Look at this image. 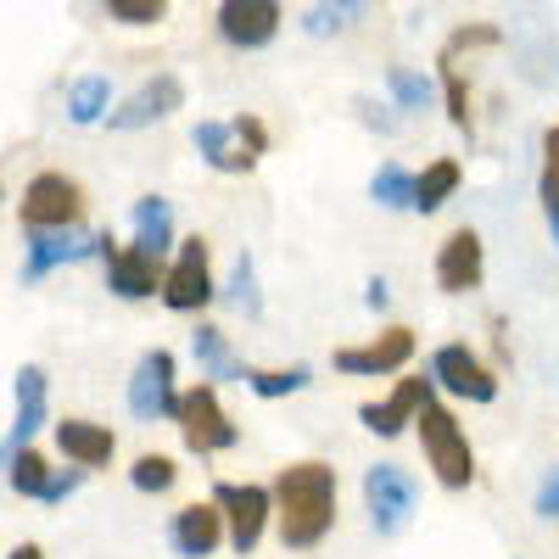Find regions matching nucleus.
I'll return each instance as SVG.
<instances>
[{
	"label": "nucleus",
	"instance_id": "1",
	"mask_svg": "<svg viewBox=\"0 0 559 559\" xmlns=\"http://www.w3.org/2000/svg\"><path fill=\"white\" fill-rule=\"evenodd\" d=\"M274 515L286 548H319L324 532L336 526V471L319 459L286 464L274 476Z\"/></svg>",
	"mask_w": 559,
	"mask_h": 559
},
{
	"label": "nucleus",
	"instance_id": "2",
	"mask_svg": "<svg viewBox=\"0 0 559 559\" xmlns=\"http://www.w3.org/2000/svg\"><path fill=\"white\" fill-rule=\"evenodd\" d=\"M414 426H419V448H426V464H431V471H437V481L442 487H471L476 481V453H471V437H464V426H459V419L431 397L426 408H419V419H414Z\"/></svg>",
	"mask_w": 559,
	"mask_h": 559
},
{
	"label": "nucleus",
	"instance_id": "3",
	"mask_svg": "<svg viewBox=\"0 0 559 559\" xmlns=\"http://www.w3.org/2000/svg\"><path fill=\"white\" fill-rule=\"evenodd\" d=\"M174 426H179L185 448L202 453V459L241 442L236 419H229V414H224V403H218V381H202V386L185 392V397H179V408H174Z\"/></svg>",
	"mask_w": 559,
	"mask_h": 559
},
{
	"label": "nucleus",
	"instance_id": "4",
	"mask_svg": "<svg viewBox=\"0 0 559 559\" xmlns=\"http://www.w3.org/2000/svg\"><path fill=\"white\" fill-rule=\"evenodd\" d=\"M213 503L224 509V521H229V548L252 554L263 543L269 515H274V492L269 487H252V481H218L213 487Z\"/></svg>",
	"mask_w": 559,
	"mask_h": 559
},
{
	"label": "nucleus",
	"instance_id": "5",
	"mask_svg": "<svg viewBox=\"0 0 559 559\" xmlns=\"http://www.w3.org/2000/svg\"><path fill=\"white\" fill-rule=\"evenodd\" d=\"M364 503H369V521H376L381 537H397L414 515V476L403 464H369L364 471Z\"/></svg>",
	"mask_w": 559,
	"mask_h": 559
},
{
	"label": "nucleus",
	"instance_id": "6",
	"mask_svg": "<svg viewBox=\"0 0 559 559\" xmlns=\"http://www.w3.org/2000/svg\"><path fill=\"white\" fill-rule=\"evenodd\" d=\"M23 229H51V224H79L84 218V191L68 174H34L23 185Z\"/></svg>",
	"mask_w": 559,
	"mask_h": 559
},
{
	"label": "nucleus",
	"instance_id": "7",
	"mask_svg": "<svg viewBox=\"0 0 559 559\" xmlns=\"http://www.w3.org/2000/svg\"><path fill=\"white\" fill-rule=\"evenodd\" d=\"M102 247V236H84L79 224H51V229H28V247H23V286L45 280L62 263H79Z\"/></svg>",
	"mask_w": 559,
	"mask_h": 559
},
{
	"label": "nucleus",
	"instance_id": "8",
	"mask_svg": "<svg viewBox=\"0 0 559 559\" xmlns=\"http://www.w3.org/2000/svg\"><path fill=\"white\" fill-rule=\"evenodd\" d=\"M174 408H179L174 353L168 347H152L146 358L134 364V376H129V414L134 419H174Z\"/></svg>",
	"mask_w": 559,
	"mask_h": 559
},
{
	"label": "nucleus",
	"instance_id": "9",
	"mask_svg": "<svg viewBox=\"0 0 559 559\" xmlns=\"http://www.w3.org/2000/svg\"><path fill=\"white\" fill-rule=\"evenodd\" d=\"M218 292H213V274H207V241L202 236H191V241H179V258H174V269H168V280H163V302L174 308V313H197V308H207Z\"/></svg>",
	"mask_w": 559,
	"mask_h": 559
},
{
	"label": "nucleus",
	"instance_id": "10",
	"mask_svg": "<svg viewBox=\"0 0 559 559\" xmlns=\"http://www.w3.org/2000/svg\"><path fill=\"white\" fill-rule=\"evenodd\" d=\"M431 381H437L442 392H453V397H471V403H492V397H498L492 369H487L471 347H464V342L437 347V358H431Z\"/></svg>",
	"mask_w": 559,
	"mask_h": 559
},
{
	"label": "nucleus",
	"instance_id": "11",
	"mask_svg": "<svg viewBox=\"0 0 559 559\" xmlns=\"http://www.w3.org/2000/svg\"><path fill=\"white\" fill-rule=\"evenodd\" d=\"M280 0H218V34L236 51H263L280 34Z\"/></svg>",
	"mask_w": 559,
	"mask_h": 559
},
{
	"label": "nucleus",
	"instance_id": "12",
	"mask_svg": "<svg viewBox=\"0 0 559 559\" xmlns=\"http://www.w3.org/2000/svg\"><path fill=\"white\" fill-rule=\"evenodd\" d=\"M408 358H414V331H403V324H392V331H381L364 347H336L342 376H392V369H403Z\"/></svg>",
	"mask_w": 559,
	"mask_h": 559
},
{
	"label": "nucleus",
	"instance_id": "13",
	"mask_svg": "<svg viewBox=\"0 0 559 559\" xmlns=\"http://www.w3.org/2000/svg\"><path fill=\"white\" fill-rule=\"evenodd\" d=\"M481 258H487V247H481L476 229H471V224L453 229V236L442 241V252H437V286H442L448 297L476 292V286H481Z\"/></svg>",
	"mask_w": 559,
	"mask_h": 559
},
{
	"label": "nucleus",
	"instance_id": "14",
	"mask_svg": "<svg viewBox=\"0 0 559 559\" xmlns=\"http://www.w3.org/2000/svg\"><path fill=\"white\" fill-rule=\"evenodd\" d=\"M163 258L157 252H146V247H112L107 252V286L118 292V297H129V302H140V297H157L163 292Z\"/></svg>",
	"mask_w": 559,
	"mask_h": 559
},
{
	"label": "nucleus",
	"instance_id": "15",
	"mask_svg": "<svg viewBox=\"0 0 559 559\" xmlns=\"http://www.w3.org/2000/svg\"><path fill=\"white\" fill-rule=\"evenodd\" d=\"M179 102H185V84L174 79V73H157V79H146L134 90V96L118 107V112H107L112 118V129H152V123H163L168 112H179Z\"/></svg>",
	"mask_w": 559,
	"mask_h": 559
},
{
	"label": "nucleus",
	"instance_id": "16",
	"mask_svg": "<svg viewBox=\"0 0 559 559\" xmlns=\"http://www.w3.org/2000/svg\"><path fill=\"white\" fill-rule=\"evenodd\" d=\"M224 537H229V521H224L218 503H185L179 515H174V526H168V543L185 559H207Z\"/></svg>",
	"mask_w": 559,
	"mask_h": 559
},
{
	"label": "nucleus",
	"instance_id": "17",
	"mask_svg": "<svg viewBox=\"0 0 559 559\" xmlns=\"http://www.w3.org/2000/svg\"><path fill=\"white\" fill-rule=\"evenodd\" d=\"M426 403H431V381H397V392L386 403H364L358 419H364V431H376V437H397L403 426H414Z\"/></svg>",
	"mask_w": 559,
	"mask_h": 559
},
{
	"label": "nucleus",
	"instance_id": "18",
	"mask_svg": "<svg viewBox=\"0 0 559 559\" xmlns=\"http://www.w3.org/2000/svg\"><path fill=\"white\" fill-rule=\"evenodd\" d=\"M197 152L218 168V174H252L258 168V152L252 146H236V123H218V118H207V123H197Z\"/></svg>",
	"mask_w": 559,
	"mask_h": 559
},
{
	"label": "nucleus",
	"instance_id": "19",
	"mask_svg": "<svg viewBox=\"0 0 559 559\" xmlns=\"http://www.w3.org/2000/svg\"><path fill=\"white\" fill-rule=\"evenodd\" d=\"M57 448L73 459V464H84V471H102V464H112V431L107 426H96V419H62L57 426Z\"/></svg>",
	"mask_w": 559,
	"mask_h": 559
},
{
	"label": "nucleus",
	"instance_id": "20",
	"mask_svg": "<svg viewBox=\"0 0 559 559\" xmlns=\"http://www.w3.org/2000/svg\"><path fill=\"white\" fill-rule=\"evenodd\" d=\"M191 353H197V364H202V376H207V381H241V386H247V376H252V369H247L236 353H229L224 331H213V324H197Z\"/></svg>",
	"mask_w": 559,
	"mask_h": 559
},
{
	"label": "nucleus",
	"instance_id": "21",
	"mask_svg": "<svg viewBox=\"0 0 559 559\" xmlns=\"http://www.w3.org/2000/svg\"><path fill=\"white\" fill-rule=\"evenodd\" d=\"M129 224H134V241L146 247V252H168L174 247V207L163 202V197H140L134 207H129Z\"/></svg>",
	"mask_w": 559,
	"mask_h": 559
},
{
	"label": "nucleus",
	"instance_id": "22",
	"mask_svg": "<svg viewBox=\"0 0 559 559\" xmlns=\"http://www.w3.org/2000/svg\"><path fill=\"white\" fill-rule=\"evenodd\" d=\"M45 419V376L34 364L17 369V414H12V448H28V437L39 431Z\"/></svg>",
	"mask_w": 559,
	"mask_h": 559
},
{
	"label": "nucleus",
	"instance_id": "23",
	"mask_svg": "<svg viewBox=\"0 0 559 559\" xmlns=\"http://www.w3.org/2000/svg\"><path fill=\"white\" fill-rule=\"evenodd\" d=\"M464 185V168L453 157H437L426 174L414 179V213H437L442 202H453V191Z\"/></svg>",
	"mask_w": 559,
	"mask_h": 559
},
{
	"label": "nucleus",
	"instance_id": "24",
	"mask_svg": "<svg viewBox=\"0 0 559 559\" xmlns=\"http://www.w3.org/2000/svg\"><path fill=\"white\" fill-rule=\"evenodd\" d=\"M7 481H12V492H23V498H51V487H57V471H51V464H45L34 448H12V464H7Z\"/></svg>",
	"mask_w": 559,
	"mask_h": 559
},
{
	"label": "nucleus",
	"instance_id": "25",
	"mask_svg": "<svg viewBox=\"0 0 559 559\" xmlns=\"http://www.w3.org/2000/svg\"><path fill=\"white\" fill-rule=\"evenodd\" d=\"M107 107H112V84H107V73H84V79H73V90H68V118H73V123H102Z\"/></svg>",
	"mask_w": 559,
	"mask_h": 559
},
{
	"label": "nucleus",
	"instance_id": "26",
	"mask_svg": "<svg viewBox=\"0 0 559 559\" xmlns=\"http://www.w3.org/2000/svg\"><path fill=\"white\" fill-rule=\"evenodd\" d=\"M358 17H364V0H319V7H308V12H302V34L324 39V34L353 28Z\"/></svg>",
	"mask_w": 559,
	"mask_h": 559
},
{
	"label": "nucleus",
	"instance_id": "27",
	"mask_svg": "<svg viewBox=\"0 0 559 559\" xmlns=\"http://www.w3.org/2000/svg\"><path fill=\"white\" fill-rule=\"evenodd\" d=\"M537 197H543V218L559 241V123L543 134V179H537Z\"/></svg>",
	"mask_w": 559,
	"mask_h": 559
},
{
	"label": "nucleus",
	"instance_id": "28",
	"mask_svg": "<svg viewBox=\"0 0 559 559\" xmlns=\"http://www.w3.org/2000/svg\"><path fill=\"white\" fill-rule=\"evenodd\" d=\"M414 179H419V174L386 163V168H376V179H369V197H376L386 213H403V207H414Z\"/></svg>",
	"mask_w": 559,
	"mask_h": 559
},
{
	"label": "nucleus",
	"instance_id": "29",
	"mask_svg": "<svg viewBox=\"0 0 559 559\" xmlns=\"http://www.w3.org/2000/svg\"><path fill=\"white\" fill-rule=\"evenodd\" d=\"M313 376H308V364H292V369H252L247 376V392L252 397H292V392H308Z\"/></svg>",
	"mask_w": 559,
	"mask_h": 559
},
{
	"label": "nucleus",
	"instance_id": "30",
	"mask_svg": "<svg viewBox=\"0 0 559 559\" xmlns=\"http://www.w3.org/2000/svg\"><path fill=\"white\" fill-rule=\"evenodd\" d=\"M224 302L236 308V313H247V319H258V313H263V297H258V269H252V258H247V252L236 258V269H229Z\"/></svg>",
	"mask_w": 559,
	"mask_h": 559
},
{
	"label": "nucleus",
	"instance_id": "31",
	"mask_svg": "<svg viewBox=\"0 0 559 559\" xmlns=\"http://www.w3.org/2000/svg\"><path fill=\"white\" fill-rule=\"evenodd\" d=\"M174 459H163V453H140L134 459V471H129V481L140 487V492H168L174 487Z\"/></svg>",
	"mask_w": 559,
	"mask_h": 559
},
{
	"label": "nucleus",
	"instance_id": "32",
	"mask_svg": "<svg viewBox=\"0 0 559 559\" xmlns=\"http://www.w3.org/2000/svg\"><path fill=\"white\" fill-rule=\"evenodd\" d=\"M386 90H392V102L408 107V112L431 102V79H426V73H414V68H392V73H386Z\"/></svg>",
	"mask_w": 559,
	"mask_h": 559
},
{
	"label": "nucleus",
	"instance_id": "33",
	"mask_svg": "<svg viewBox=\"0 0 559 559\" xmlns=\"http://www.w3.org/2000/svg\"><path fill=\"white\" fill-rule=\"evenodd\" d=\"M437 68H442V90H448V118H453V129L471 134V90H464V73H459L448 57H437Z\"/></svg>",
	"mask_w": 559,
	"mask_h": 559
},
{
	"label": "nucleus",
	"instance_id": "34",
	"mask_svg": "<svg viewBox=\"0 0 559 559\" xmlns=\"http://www.w3.org/2000/svg\"><path fill=\"white\" fill-rule=\"evenodd\" d=\"M107 12H112V23H129V28H152V23H163L168 0H107Z\"/></svg>",
	"mask_w": 559,
	"mask_h": 559
},
{
	"label": "nucleus",
	"instance_id": "35",
	"mask_svg": "<svg viewBox=\"0 0 559 559\" xmlns=\"http://www.w3.org/2000/svg\"><path fill=\"white\" fill-rule=\"evenodd\" d=\"M476 45H498V28H492V23H471V28H459V34L442 45V57H448V62H459L464 51H476Z\"/></svg>",
	"mask_w": 559,
	"mask_h": 559
},
{
	"label": "nucleus",
	"instance_id": "36",
	"mask_svg": "<svg viewBox=\"0 0 559 559\" xmlns=\"http://www.w3.org/2000/svg\"><path fill=\"white\" fill-rule=\"evenodd\" d=\"M537 515L543 521H559V464H554V471H543V481H537Z\"/></svg>",
	"mask_w": 559,
	"mask_h": 559
},
{
	"label": "nucleus",
	"instance_id": "37",
	"mask_svg": "<svg viewBox=\"0 0 559 559\" xmlns=\"http://www.w3.org/2000/svg\"><path fill=\"white\" fill-rule=\"evenodd\" d=\"M236 134H241V146H252V152L269 146V129H263L258 118H236Z\"/></svg>",
	"mask_w": 559,
	"mask_h": 559
},
{
	"label": "nucleus",
	"instance_id": "38",
	"mask_svg": "<svg viewBox=\"0 0 559 559\" xmlns=\"http://www.w3.org/2000/svg\"><path fill=\"white\" fill-rule=\"evenodd\" d=\"M364 302H369V308H386V302H392V286H386L381 274L369 280V286H364Z\"/></svg>",
	"mask_w": 559,
	"mask_h": 559
},
{
	"label": "nucleus",
	"instance_id": "39",
	"mask_svg": "<svg viewBox=\"0 0 559 559\" xmlns=\"http://www.w3.org/2000/svg\"><path fill=\"white\" fill-rule=\"evenodd\" d=\"M7 559H45V554H39V548H34V543H23V548H12V554H7Z\"/></svg>",
	"mask_w": 559,
	"mask_h": 559
}]
</instances>
